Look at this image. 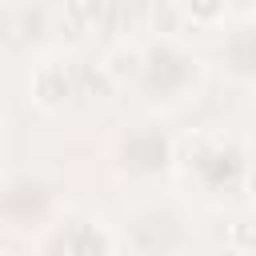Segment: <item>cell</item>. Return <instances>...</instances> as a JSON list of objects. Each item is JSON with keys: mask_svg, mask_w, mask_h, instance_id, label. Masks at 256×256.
Returning a JSON list of instances; mask_svg holds the SVG:
<instances>
[]
</instances>
